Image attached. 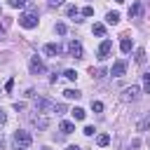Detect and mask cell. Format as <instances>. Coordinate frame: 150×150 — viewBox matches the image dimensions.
I'll return each mask as SVG.
<instances>
[{"label": "cell", "mask_w": 150, "mask_h": 150, "mask_svg": "<svg viewBox=\"0 0 150 150\" xmlns=\"http://www.w3.org/2000/svg\"><path fill=\"white\" fill-rule=\"evenodd\" d=\"M12 138H14V148H16V150H28L30 143H33V136H30L28 131H23V129H16Z\"/></svg>", "instance_id": "1"}, {"label": "cell", "mask_w": 150, "mask_h": 150, "mask_svg": "<svg viewBox=\"0 0 150 150\" xmlns=\"http://www.w3.org/2000/svg\"><path fill=\"white\" fill-rule=\"evenodd\" d=\"M19 26H23V28H35L38 26V9H28V12H23V14H19Z\"/></svg>", "instance_id": "2"}, {"label": "cell", "mask_w": 150, "mask_h": 150, "mask_svg": "<svg viewBox=\"0 0 150 150\" xmlns=\"http://www.w3.org/2000/svg\"><path fill=\"white\" fill-rule=\"evenodd\" d=\"M138 96H141V87L138 84H131V87L122 89V101L124 103H134V101H138Z\"/></svg>", "instance_id": "3"}, {"label": "cell", "mask_w": 150, "mask_h": 150, "mask_svg": "<svg viewBox=\"0 0 150 150\" xmlns=\"http://www.w3.org/2000/svg\"><path fill=\"white\" fill-rule=\"evenodd\" d=\"M66 52H68L73 59H82V56H84L82 42H77V40H68V42H66Z\"/></svg>", "instance_id": "4"}, {"label": "cell", "mask_w": 150, "mask_h": 150, "mask_svg": "<svg viewBox=\"0 0 150 150\" xmlns=\"http://www.w3.org/2000/svg\"><path fill=\"white\" fill-rule=\"evenodd\" d=\"M30 124H33L35 129H40V131H45V129L49 127V117H47L45 112H38V115L33 112V115H30Z\"/></svg>", "instance_id": "5"}, {"label": "cell", "mask_w": 150, "mask_h": 150, "mask_svg": "<svg viewBox=\"0 0 150 150\" xmlns=\"http://www.w3.org/2000/svg\"><path fill=\"white\" fill-rule=\"evenodd\" d=\"M110 52H112V40H103V42L98 45V52H96V59H98V61H105Z\"/></svg>", "instance_id": "6"}, {"label": "cell", "mask_w": 150, "mask_h": 150, "mask_svg": "<svg viewBox=\"0 0 150 150\" xmlns=\"http://www.w3.org/2000/svg\"><path fill=\"white\" fill-rule=\"evenodd\" d=\"M35 112H54V103L49 98H35Z\"/></svg>", "instance_id": "7"}, {"label": "cell", "mask_w": 150, "mask_h": 150, "mask_svg": "<svg viewBox=\"0 0 150 150\" xmlns=\"http://www.w3.org/2000/svg\"><path fill=\"white\" fill-rule=\"evenodd\" d=\"M28 68H30V73H33V75H40V73H45V63H42V59H40V56H30V63H28Z\"/></svg>", "instance_id": "8"}, {"label": "cell", "mask_w": 150, "mask_h": 150, "mask_svg": "<svg viewBox=\"0 0 150 150\" xmlns=\"http://www.w3.org/2000/svg\"><path fill=\"white\" fill-rule=\"evenodd\" d=\"M124 73H127V61H122V59L115 61L112 68H110V75H112V77H122Z\"/></svg>", "instance_id": "9"}, {"label": "cell", "mask_w": 150, "mask_h": 150, "mask_svg": "<svg viewBox=\"0 0 150 150\" xmlns=\"http://www.w3.org/2000/svg\"><path fill=\"white\" fill-rule=\"evenodd\" d=\"M129 16H131V19H141V16H143V2H141V0H136V2L129 7Z\"/></svg>", "instance_id": "10"}, {"label": "cell", "mask_w": 150, "mask_h": 150, "mask_svg": "<svg viewBox=\"0 0 150 150\" xmlns=\"http://www.w3.org/2000/svg\"><path fill=\"white\" fill-rule=\"evenodd\" d=\"M42 52H45L47 56H56V54L61 52V45H56V42H47V45L42 47Z\"/></svg>", "instance_id": "11"}, {"label": "cell", "mask_w": 150, "mask_h": 150, "mask_svg": "<svg viewBox=\"0 0 150 150\" xmlns=\"http://www.w3.org/2000/svg\"><path fill=\"white\" fill-rule=\"evenodd\" d=\"M148 129H150V112L143 115V117L136 122V131H148Z\"/></svg>", "instance_id": "12"}, {"label": "cell", "mask_w": 150, "mask_h": 150, "mask_svg": "<svg viewBox=\"0 0 150 150\" xmlns=\"http://www.w3.org/2000/svg\"><path fill=\"white\" fill-rule=\"evenodd\" d=\"M59 129H61V134H73V131H75V124H73V122H68V120H63Z\"/></svg>", "instance_id": "13"}, {"label": "cell", "mask_w": 150, "mask_h": 150, "mask_svg": "<svg viewBox=\"0 0 150 150\" xmlns=\"http://www.w3.org/2000/svg\"><path fill=\"white\" fill-rule=\"evenodd\" d=\"M131 47H134V45H131V40H129V38H122V42H120V49H122L124 54H129V52H131Z\"/></svg>", "instance_id": "14"}, {"label": "cell", "mask_w": 150, "mask_h": 150, "mask_svg": "<svg viewBox=\"0 0 150 150\" xmlns=\"http://www.w3.org/2000/svg\"><path fill=\"white\" fill-rule=\"evenodd\" d=\"M105 21H108L110 26H115V23L120 21V14H117V12H108V14H105Z\"/></svg>", "instance_id": "15"}, {"label": "cell", "mask_w": 150, "mask_h": 150, "mask_svg": "<svg viewBox=\"0 0 150 150\" xmlns=\"http://www.w3.org/2000/svg\"><path fill=\"white\" fill-rule=\"evenodd\" d=\"M96 143H98L101 148H105V145L110 143V136H108V134H98V136H96Z\"/></svg>", "instance_id": "16"}, {"label": "cell", "mask_w": 150, "mask_h": 150, "mask_svg": "<svg viewBox=\"0 0 150 150\" xmlns=\"http://www.w3.org/2000/svg\"><path fill=\"white\" fill-rule=\"evenodd\" d=\"M63 96H66V98H80V96H82V91H77V89H66V91H63Z\"/></svg>", "instance_id": "17"}, {"label": "cell", "mask_w": 150, "mask_h": 150, "mask_svg": "<svg viewBox=\"0 0 150 150\" xmlns=\"http://www.w3.org/2000/svg\"><path fill=\"white\" fill-rule=\"evenodd\" d=\"M70 112H73V117H75V120H84V117H87V112H84L82 108H73Z\"/></svg>", "instance_id": "18"}, {"label": "cell", "mask_w": 150, "mask_h": 150, "mask_svg": "<svg viewBox=\"0 0 150 150\" xmlns=\"http://www.w3.org/2000/svg\"><path fill=\"white\" fill-rule=\"evenodd\" d=\"M91 30H94V35H105V26L103 23H94Z\"/></svg>", "instance_id": "19"}, {"label": "cell", "mask_w": 150, "mask_h": 150, "mask_svg": "<svg viewBox=\"0 0 150 150\" xmlns=\"http://www.w3.org/2000/svg\"><path fill=\"white\" fill-rule=\"evenodd\" d=\"M143 91H145V94H150V73H145V75H143Z\"/></svg>", "instance_id": "20"}, {"label": "cell", "mask_w": 150, "mask_h": 150, "mask_svg": "<svg viewBox=\"0 0 150 150\" xmlns=\"http://www.w3.org/2000/svg\"><path fill=\"white\" fill-rule=\"evenodd\" d=\"M136 63H145V49H136Z\"/></svg>", "instance_id": "21"}, {"label": "cell", "mask_w": 150, "mask_h": 150, "mask_svg": "<svg viewBox=\"0 0 150 150\" xmlns=\"http://www.w3.org/2000/svg\"><path fill=\"white\" fill-rule=\"evenodd\" d=\"M66 14H68V16H77V7H75V5H68V7H66Z\"/></svg>", "instance_id": "22"}, {"label": "cell", "mask_w": 150, "mask_h": 150, "mask_svg": "<svg viewBox=\"0 0 150 150\" xmlns=\"http://www.w3.org/2000/svg\"><path fill=\"white\" fill-rule=\"evenodd\" d=\"M54 112H56V115H63V112H66V105H63V103H54Z\"/></svg>", "instance_id": "23"}, {"label": "cell", "mask_w": 150, "mask_h": 150, "mask_svg": "<svg viewBox=\"0 0 150 150\" xmlns=\"http://www.w3.org/2000/svg\"><path fill=\"white\" fill-rule=\"evenodd\" d=\"M91 110H94V112H101V110H103V103H101V101H91Z\"/></svg>", "instance_id": "24"}, {"label": "cell", "mask_w": 150, "mask_h": 150, "mask_svg": "<svg viewBox=\"0 0 150 150\" xmlns=\"http://www.w3.org/2000/svg\"><path fill=\"white\" fill-rule=\"evenodd\" d=\"M82 16H94V7H91V5H87V7L82 9Z\"/></svg>", "instance_id": "25"}, {"label": "cell", "mask_w": 150, "mask_h": 150, "mask_svg": "<svg viewBox=\"0 0 150 150\" xmlns=\"http://www.w3.org/2000/svg\"><path fill=\"white\" fill-rule=\"evenodd\" d=\"M54 30H56L59 35H66V23H56V26H54Z\"/></svg>", "instance_id": "26"}, {"label": "cell", "mask_w": 150, "mask_h": 150, "mask_svg": "<svg viewBox=\"0 0 150 150\" xmlns=\"http://www.w3.org/2000/svg\"><path fill=\"white\" fill-rule=\"evenodd\" d=\"M9 2V7H23L26 5V0H7Z\"/></svg>", "instance_id": "27"}, {"label": "cell", "mask_w": 150, "mask_h": 150, "mask_svg": "<svg viewBox=\"0 0 150 150\" xmlns=\"http://www.w3.org/2000/svg\"><path fill=\"white\" fill-rule=\"evenodd\" d=\"M63 75H66V80H77V73L75 70H66Z\"/></svg>", "instance_id": "28"}, {"label": "cell", "mask_w": 150, "mask_h": 150, "mask_svg": "<svg viewBox=\"0 0 150 150\" xmlns=\"http://www.w3.org/2000/svg\"><path fill=\"white\" fill-rule=\"evenodd\" d=\"M94 131H96L94 127H84V131H82V134H84V136H94Z\"/></svg>", "instance_id": "29"}, {"label": "cell", "mask_w": 150, "mask_h": 150, "mask_svg": "<svg viewBox=\"0 0 150 150\" xmlns=\"http://www.w3.org/2000/svg\"><path fill=\"white\" fill-rule=\"evenodd\" d=\"M5 122H7V112L0 108V124H5Z\"/></svg>", "instance_id": "30"}, {"label": "cell", "mask_w": 150, "mask_h": 150, "mask_svg": "<svg viewBox=\"0 0 150 150\" xmlns=\"http://www.w3.org/2000/svg\"><path fill=\"white\" fill-rule=\"evenodd\" d=\"M12 87H14V80H7V84H5V91H12Z\"/></svg>", "instance_id": "31"}, {"label": "cell", "mask_w": 150, "mask_h": 150, "mask_svg": "<svg viewBox=\"0 0 150 150\" xmlns=\"http://www.w3.org/2000/svg\"><path fill=\"white\" fill-rule=\"evenodd\" d=\"M52 7H59V5H63V0H47Z\"/></svg>", "instance_id": "32"}, {"label": "cell", "mask_w": 150, "mask_h": 150, "mask_svg": "<svg viewBox=\"0 0 150 150\" xmlns=\"http://www.w3.org/2000/svg\"><path fill=\"white\" fill-rule=\"evenodd\" d=\"M0 150H5V138H2V134H0Z\"/></svg>", "instance_id": "33"}, {"label": "cell", "mask_w": 150, "mask_h": 150, "mask_svg": "<svg viewBox=\"0 0 150 150\" xmlns=\"http://www.w3.org/2000/svg\"><path fill=\"white\" fill-rule=\"evenodd\" d=\"M66 150H80V148H77V145H68Z\"/></svg>", "instance_id": "34"}, {"label": "cell", "mask_w": 150, "mask_h": 150, "mask_svg": "<svg viewBox=\"0 0 150 150\" xmlns=\"http://www.w3.org/2000/svg\"><path fill=\"white\" fill-rule=\"evenodd\" d=\"M42 150H52V148H47V145H45V148H42Z\"/></svg>", "instance_id": "35"}, {"label": "cell", "mask_w": 150, "mask_h": 150, "mask_svg": "<svg viewBox=\"0 0 150 150\" xmlns=\"http://www.w3.org/2000/svg\"><path fill=\"white\" fill-rule=\"evenodd\" d=\"M115 2H124V0H115Z\"/></svg>", "instance_id": "36"}, {"label": "cell", "mask_w": 150, "mask_h": 150, "mask_svg": "<svg viewBox=\"0 0 150 150\" xmlns=\"http://www.w3.org/2000/svg\"><path fill=\"white\" fill-rule=\"evenodd\" d=\"M0 38H2V30H0Z\"/></svg>", "instance_id": "37"}]
</instances>
